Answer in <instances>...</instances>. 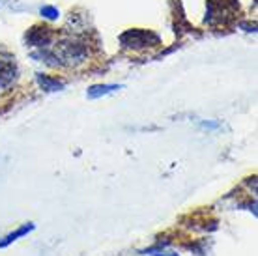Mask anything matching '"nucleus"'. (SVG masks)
I'll use <instances>...</instances> for the list:
<instances>
[{"mask_svg":"<svg viewBox=\"0 0 258 256\" xmlns=\"http://www.w3.org/2000/svg\"><path fill=\"white\" fill-rule=\"evenodd\" d=\"M122 43L125 47H152V45L159 43V38L152 32L146 30H129L122 34Z\"/></svg>","mask_w":258,"mask_h":256,"instance_id":"nucleus-1","label":"nucleus"},{"mask_svg":"<svg viewBox=\"0 0 258 256\" xmlns=\"http://www.w3.org/2000/svg\"><path fill=\"white\" fill-rule=\"evenodd\" d=\"M51 38V28H47V26H34L32 30L26 34V41L32 43L34 47H47Z\"/></svg>","mask_w":258,"mask_h":256,"instance_id":"nucleus-2","label":"nucleus"},{"mask_svg":"<svg viewBox=\"0 0 258 256\" xmlns=\"http://www.w3.org/2000/svg\"><path fill=\"white\" fill-rule=\"evenodd\" d=\"M123 88L122 84H97V86H92L88 90V97L90 99H97V97L101 96H109L112 92H116V90Z\"/></svg>","mask_w":258,"mask_h":256,"instance_id":"nucleus-3","label":"nucleus"},{"mask_svg":"<svg viewBox=\"0 0 258 256\" xmlns=\"http://www.w3.org/2000/svg\"><path fill=\"white\" fill-rule=\"evenodd\" d=\"M34 230V224L32 223H28V224H23L21 228H17L15 232H12V234H8L2 241H0V249H4V247H8V245H12L13 241H17V237H23L26 236L28 232H32Z\"/></svg>","mask_w":258,"mask_h":256,"instance_id":"nucleus-4","label":"nucleus"},{"mask_svg":"<svg viewBox=\"0 0 258 256\" xmlns=\"http://www.w3.org/2000/svg\"><path fill=\"white\" fill-rule=\"evenodd\" d=\"M15 79V66L12 62H2L0 60V88L8 86Z\"/></svg>","mask_w":258,"mask_h":256,"instance_id":"nucleus-5","label":"nucleus"},{"mask_svg":"<svg viewBox=\"0 0 258 256\" xmlns=\"http://www.w3.org/2000/svg\"><path fill=\"white\" fill-rule=\"evenodd\" d=\"M38 83H39V86L43 90H47V92H56V90L64 88V83H60L58 79L47 77V75H38Z\"/></svg>","mask_w":258,"mask_h":256,"instance_id":"nucleus-6","label":"nucleus"},{"mask_svg":"<svg viewBox=\"0 0 258 256\" xmlns=\"http://www.w3.org/2000/svg\"><path fill=\"white\" fill-rule=\"evenodd\" d=\"M41 15H45L47 19H56L58 17V12L54 8H41Z\"/></svg>","mask_w":258,"mask_h":256,"instance_id":"nucleus-7","label":"nucleus"},{"mask_svg":"<svg viewBox=\"0 0 258 256\" xmlns=\"http://www.w3.org/2000/svg\"><path fill=\"white\" fill-rule=\"evenodd\" d=\"M144 254H150V256H178V254H172V252H163V250H159L157 247L144 250Z\"/></svg>","mask_w":258,"mask_h":256,"instance_id":"nucleus-8","label":"nucleus"}]
</instances>
